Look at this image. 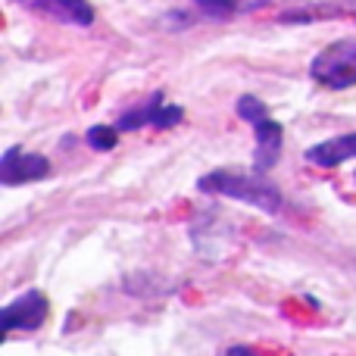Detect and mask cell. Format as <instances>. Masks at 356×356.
<instances>
[{
    "mask_svg": "<svg viewBox=\"0 0 356 356\" xmlns=\"http://www.w3.org/2000/svg\"><path fill=\"white\" fill-rule=\"evenodd\" d=\"M197 191L250 203V207L263 209V213H269V216H275L278 209H282V191L272 181H266L259 172L244 175V172H232V169H213V172H207L203 178H197Z\"/></svg>",
    "mask_w": 356,
    "mask_h": 356,
    "instance_id": "6da1fadb",
    "label": "cell"
},
{
    "mask_svg": "<svg viewBox=\"0 0 356 356\" xmlns=\"http://www.w3.org/2000/svg\"><path fill=\"white\" fill-rule=\"evenodd\" d=\"M181 116H184L181 106H160V110H156V119H154V129L156 131L172 129V125L181 122Z\"/></svg>",
    "mask_w": 356,
    "mask_h": 356,
    "instance_id": "7c38bea8",
    "label": "cell"
},
{
    "mask_svg": "<svg viewBox=\"0 0 356 356\" xmlns=\"http://www.w3.org/2000/svg\"><path fill=\"white\" fill-rule=\"evenodd\" d=\"M307 160L322 169H338L344 160H356V131L332 138V141L313 144V147L307 150Z\"/></svg>",
    "mask_w": 356,
    "mask_h": 356,
    "instance_id": "8992f818",
    "label": "cell"
},
{
    "mask_svg": "<svg viewBox=\"0 0 356 356\" xmlns=\"http://www.w3.org/2000/svg\"><path fill=\"white\" fill-rule=\"evenodd\" d=\"M50 316V300L44 291L29 288L25 294H19L16 300H10L0 309V334H13V332H38Z\"/></svg>",
    "mask_w": 356,
    "mask_h": 356,
    "instance_id": "3957f363",
    "label": "cell"
},
{
    "mask_svg": "<svg viewBox=\"0 0 356 356\" xmlns=\"http://www.w3.org/2000/svg\"><path fill=\"white\" fill-rule=\"evenodd\" d=\"M234 110H238V116L244 119L247 125H253V122H259L263 116H269V106H266L257 94H244V97H238Z\"/></svg>",
    "mask_w": 356,
    "mask_h": 356,
    "instance_id": "30bf717a",
    "label": "cell"
},
{
    "mask_svg": "<svg viewBox=\"0 0 356 356\" xmlns=\"http://www.w3.org/2000/svg\"><path fill=\"white\" fill-rule=\"evenodd\" d=\"M309 75L328 91H347L356 85V38H341L313 56Z\"/></svg>",
    "mask_w": 356,
    "mask_h": 356,
    "instance_id": "7a4b0ae2",
    "label": "cell"
},
{
    "mask_svg": "<svg viewBox=\"0 0 356 356\" xmlns=\"http://www.w3.org/2000/svg\"><path fill=\"white\" fill-rule=\"evenodd\" d=\"M13 3H22V6L38 10V13H50V16H63L60 6H56V0H13Z\"/></svg>",
    "mask_w": 356,
    "mask_h": 356,
    "instance_id": "4fadbf2b",
    "label": "cell"
},
{
    "mask_svg": "<svg viewBox=\"0 0 356 356\" xmlns=\"http://www.w3.org/2000/svg\"><path fill=\"white\" fill-rule=\"evenodd\" d=\"M163 106V91H154L144 104H138V106H131V110H125V113H119V119H116V129L119 131H138V129H144V125H150L154 129V119H156V110Z\"/></svg>",
    "mask_w": 356,
    "mask_h": 356,
    "instance_id": "52a82bcc",
    "label": "cell"
},
{
    "mask_svg": "<svg viewBox=\"0 0 356 356\" xmlns=\"http://www.w3.org/2000/svg\"><path fill=\"white\" fill-rule=\"evenodd\" d=\"M257 131V150H253V169L259 175H266L278 160H282V144H284V129L282 122H275L272 116H263L259 122H253Z\"/></svg>",
    "mask_w": 356,
    "mask_h": 356,
    "instance_id": "5b68a950",
    "label": "cell"
},
{
    "mask_svg": "<svg viewBox=\"0 0 356 356\" xmlns=\"http://www.w3.org/2000/svg\"><path fill=\"white\" fill-rule=\"evenodd\" d=\"M60 6L63 19L66 22H75V25H91L94 22V6L88 0H56Z\"/></svg>",
    "mask_w": 356,
    "mask_h": 356,
    "instance_id": "9c48e42d",
    "label": "cell"
},
{
    "mask_svg": "<svg viewBox=\"0 0 356 356\" xmlns=\"http://www.w3.org/2000/svg\"><path fill=\"white\" fill-rule=\"evenodd\" d=\"M50 175V160L41 154H31V150L13 147L3 150L0 156V184L3 188H19V184H29V181H44Z\"/></svg>",
    "mask_w": 356,
    "mask_h": 356,
    "instance_id": "277c9868",
    "label": "cell"
},
{
    "mask_svg": "<svg viewBox=\"0 0 356 356\" xmlns=\"http://www.w3.org/2000/svg\"><path fill=\"white\" fill-rule=\"evenodd\" d=\"M272 0H234V6H238V13H257L263 10V6H269Z\"/></svg>",
    "mask_w": 356,
    "mask_h": 356,
    "instance_id": "5bb4252c",
    "label": "cell"
},
{
    "mask_svg": "<svg viewBox=\"0 0 356 356\" xmlns=\"http://www.w3.org/2000/svg\"><path fill=\"white\" fill-rule=\"evenodd\" d=\"M225 353H232V356H241V353H253V347H228Z\"/></svg>",
    "mask_w": 356,
    "mask_h": 356,
    "instance_id": "9a60e30c",
    "label": "cell"
},
{
    "mask_svg": "<svg viewBox=\"0 0 356 356\" xmlns=\"http://www.w3.org/2000/svg\"><path fill=\"white\" fill-rule=\"evenodd\" d=\"M119 135H122V131H119L116 125H91L85 135V144L91 150H97V154H110L119 144Z\"/></svg>",
    "mask_w": 356,
    "mask_h": 356,
    "instance_id": "ba28073f",
    "label": "cell"
},
{
    "mask_svg": "<svg viewBox=\"0 0 356 356\" xmlns=\"http://www.w3.org/2000/svg\"><path fill=\"white\" fill-rule=\"evenodd\" d=\"M194 3L200 6L209 19H232V16H238L234 0H194Z\"/></svg>",
    "mask_w": 356,
    "mask_h": 356,
    "instance_id": "8fae6325",
    "label": "cell"
}]
</instances>
